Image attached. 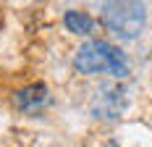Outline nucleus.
Instances as JSON below:
<instances>
[{"instance_id":"nucleus-1","label":"nucleus","mask_w":152,"mask_h":147,"mask_svg":"<svg viewBox=\"0 0 152 147\" xmlns=\"http://www.w3.org/2000/svg\"><path fill=\"white\" fill-rule=\"evenodd\" d=\"M74 66L81 74H110V76H126L129 74V60L118 47L102 40H89L79 47L74 58Z\"/></svg>"},{"instance_id":"nucleus-2","label":"nucleus","mask_w":152,"mask_h":147,"mask_svg":"<svg viewBox=\"0 0 152 147\" xmlns=\"http://www.w3.org/2000/svg\"><path fill=\"white\" fill-rule=\"evenodd\" d=\"M102 24L121 40H134L144 26V5L142 3H105Z\"/></svg>"},{"instance_id":"nucleus-3","label":"nucleus","mask_w":152,"mask_h":147,"mask_svg":"<svg viewBox=\"0 0 152 147\" xmlns=\"http://www.w3.org/2000/svg\"><path fill=\"white\" fill-rule=\"evenodd\" d=\"M123 105H126L123 87H102L97 95H94V100H92L94 116H102V118H115V116H121Z\"/></svg>"},{"instance_id":"nucleus-4","label":"nucleus","mask_w":152,"mask_h":147,"mask_svg":"<svg viewBox=\"0 0 152 147\" xmlns=\"http://www.w3.org/2000/svg\"><path fill=\"white\" fill-rule=\"evenodd\" d=\"M45 103H47V87L45 84H34V87H26V89H21V92L13 95V105L18 110H26V113L42 108Z\"/></svg>"},{"instance_id":"nucleus-5","label":"nucleus","mask_w":152,"mask_h":147,"mask_svg":"<svg viewBox=\"0 0 152 147\" xmlns=\"http://www.w3.org/2000/svg\"><path fill=\"white\" fill-rule=\"evenodd\" d=\"M63 21H66V26L74 32V34H89L94 29V21L87 13H81V11H68Z\"/></svg>"}]
</instances>
